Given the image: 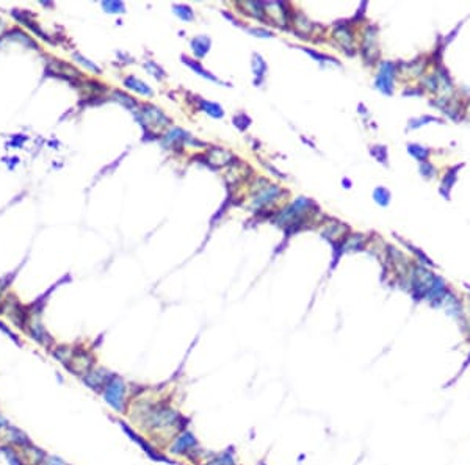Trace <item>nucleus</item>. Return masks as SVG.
<instances>
[{
    "label": "nucleus",
    "instance_id": "18",
    "mask_svg": "<svg viewBox=\"0 0 470 465\" xmlns=\"http://www.w3.org/2000/svg\"><path fill=\"white\" fill-rule=\"evenodd\" d=\"M182 60H184V61H185V63L188 64L190 68H193L195 71H198V72H199V74L202 75V77H206V79H212V80H217L215 77H213L212 74H209V72H207L206 69H202V68L199 66V63H196V61H193V60H190L188 57H182Z\"/></svg>",
    "mask_w": 470,
    "mask_h": 465
},
{
    "label": "nucleus",
    "instance_id": "12",
    "mask_svg": "<svg viewBox=\"0 0 470 465\" xmlns=\"http://www.w3.org/2000/svg\"><path fill=\"white\" fill-rule=\"evenodd\" d=\"M74 349L76 348H72V346H69V345H60V346H55V348L52 349V355H53V359L58 360L63 366H66L72 359Z\"/></svg>",
    "mask_w": 470,
    "mask_h": 465
},
{
    "label": "nucleus",
    "instance_id": "3",
    "mask_svg": "<svg viewBox=\"0 0 470 465\" xmlns=\"http://www.w3.org/2000/svg\"><path fill=\"white\" fill-rule=\"evenodd\" d=\"M196 447H199V442H198V439L193 432L187 428L182 432H179V434L168 443L166 445L168 453L166 454L177 456V458H187Z\"/></svg>",
    "mask_w": 470,
    "mask_h": 465
},
{
    "label": "nucleus",
    "instance_id": "4",
    "mask_svg": "<svg viewBox=\"0 0 470 465\" xmlns=\"http://www.w3.org/2000/svg\"><path fill=\"white\" fill-rule=\"evenodd\" d=\"M94 366H96L94 354L91 351H88V349H85V348H76V349H74L71 362L65 366V368L71 374L77 376L80 379L82 376H85L90 370H93Z\"/></svg>",
    "mask_w": 470,
    "mask_h": 465
},
{
    "label": "nucleus",
    "instance_id": "28",
    "mask_svg": "<svg viewBox=\"0 0 470 465\" xmlns=\"http://www.w3.org/2000/svg\"><path fill=\"white\" fill-rule=\"evenodd\" d=\"M259 465H265V464H259Z\"/></svg>",
    "mask_w": 470,
    "mask_h": 465
},
{
    "label": "nucleus",
    "instance_id": "7",
    "mask_svg": "<svg viewBox=\"0 0 470 465\" xmlns=\"http://www.w3.org/2000/svg\"><path fill=\"white\" fill-rule=\"evenodd\" d=\"M2 436H3V443H8V445H11L17 450H24L30 443H33L22 429H19L13 425L6 426L5 431L2 432Z\"/></svg>",
    "mask_w": 470,
    "mask_h": 465
},
{
    "label": "nucleus",
    "instance_id": "2",
    "mask_svg": "<svg viewBox=\"0 0 470 465\" xmlns=\"http://www.w3.org/2000/svg\"><path fill=\"white\" fill-rule=\"evenodd\" d=\"M118 423H119L121 429L125 432V434L132 439L133 443L140 445V448L146 453V456H149V458H151L152 461H155V462H162V464H168V465H177L173 459L168 458L166 453H163V451L160 450V448L155 445V443H152L151 440H147L146 437H143L135 428L129 426V425H127L125 421H122V420H118Z\"/></svg>",
    "mask_w": 470,
    "mask_h": 465
},
{
    "label": "nucleus",
    "instance_id": "8",
    "mask_svg": "<svg viewBox=\"0 0 470 465\" xmlns=\"http://www.w3.org/2000/svg\"><path fill=\"white\" fill-rule=\"evenodd\" d=\"M20 453H22L27 465H44V462L49 456L47 451H44L41 447L35 445V443H30L28 447L20 450Z\"/></svg>",
    "mask_w": 470,
    "mask_h": 465
},
{
    "label": "nucleus",
    "instance_id": "14",
    "mask_svg": "<svg viewBox=\"0 0 470 465\" xmlns=\"http://www.w3.org/2000/svg\"><path fill=\"white\" fill-rule=\"evenodd\" d=\"M124 83L129 86V88H132V90H135V91H138V93H141V94H147V96L152 94L151 86H147L146 83H143V82H140V80H136L135 77H127V79L124 80Z\"/></svg>",
    "mask_w": 470,
    "mask_h": 465
},
{
    "label": "nucleus",
    "instance_id": "6",
    "mask_svg": "<svg viewBox=\"0 0 470 465\" xmlns=\"http://www.w3.org/2000/svg\"><path fill=\"white\" fill-rule=\"evenodd\" d=\"M31 339H33L36 343H39L41 346H44V348H50L53 345V340L49 335V332L44 329V326L41 324V321L36 318V317H31L30 315V320L27 323V326L24 329Z\"/></svg>",
    "mask_w": 470,
    "mask_h": 465
},
{
    "label": "nucleus",
    "instance_id": "21",
    "mask_svg": "<svg viewBox=\"0 0 470 465\" xmlns=\"http://www.w3.org/2000/svg\"><path fill=\"white\" fill-rule=\"evenodd\" d=\"M104 8L107 9V11H110V13H115V11H122L124 9V5L122 3H119V2H104Z\"/></svg>",
    "mask_w": 470,
    "mask_h": 465
},
{
    "label": "nucleus",
    "instance_id": "16",
    "mask_svg": "<svg viewBox=\"0 0 470 465\" xmlns=\"http://www.w3.org/2000/svg\"><path fill=\"white\" fill-rule=\"evenodd\" d=\"M373 198H375V201L379 204V205H387L389 204V201H390V193L386 190V188H376L375 190V193H373Z\"/></svg>",
    "mask_w": 470,
    "mask_h": 465
},
{
    "label": "nucleus",
    "instance_id": "19",
    "mask_svg": "<svg viewBox=\"0 0 470 465\" xmlns=\"http://www.w3.org/2000/svg\"><path fill=\"white\" fill-rule=\"evenodd\" d=\"M174 11L179 14L180 19H185V20H191L193 19V11H191L190 6H185V5H174Z\"/></svg>",
    "mask_w": 470,
    "mask_h": 465
},
{
    "label": "nucleus",
    "instance_id": "20",
    "mask_svg": "<svg viewBox=\"0 0 470 465\" xmlns=\"http://www.w3.org/2000/svg\"><path fill=\"white\" fill-rule=\"evenodd\" d=\"M144 68H146V69H147L149 72H151V74L154 75L155 79H162V77H160V75H165V74H163V71L160 69V68L157 66V64H155V63H152V61L146 63V66H144Z\"/></svg>",
    "mask_w": 470,
    "mask_h": 465
},
{
    "label": "nucleus",
    "instance_id": "1",
    "mask_svg": "<svg viewBox=\"0 0 470 465\" xmlns=\"http://www.w3.org/2000/svg\"><path fill=\"white\" fill-rule=\"evenodd\" d=\"M101 396L104 398V401L119 415H124V414L129 412L130 390H129V385H127V382L124 381L122 376L115 373L110 377L109 384L105 385Z\"/></svg>",
    "mask_w": 470,
    "mask_h": 465
},
{
    "label": "nucleus",
    "instance_id": "13",
    "mask_svg": "<svg viewBox=\"0 0 470 465\" xmlns=\"http://www.w3.org/2000/svg\"><path fill=\"white\" fill-rule=\"evenodd\" d=\"M191 49L195 50L198 57H204L210 49V39L207 36H198L191 41Z\"/></svg>",
    "mask_w": 470,
    "mask_h": 465
},
{
    "label": "nucleus",
    "instance_id": "27",
    "mask_svg": "<svg viewBox=\"0 0 470 465\" xmlns=\"http://www.w3.org/2000/svg\"><path fill=\"white\" fill-rule=\"evenodd\" d=\"M6 426H9V421L5 418V415L0 414V434H2V432L5 431V428H6Z\"/></svg>",
    "mask_w": 470,
    "mask_h": 465
},
{
    "label": "nucleus",
    "instance_id": "11",
    "mask_svg": "<svg viewBox=\"0 0 470 465\" xmlns=\"http://www.w3.org/2000/svg\"><path fill=\"white\" fill-rule=\"evenodd\" d=\"M202 465H237V461H235V450L229 447L228 450H224L221 453H213L212 458Z\"/></svg>",
    "mask_w": 470,
    "mask_h": 465
},
{
    "label": "nucleus",
    "instance_id": "9",
    "mask_svg": "<svg viewBox=\"0 0 470 465\" xmlns=\"http://www.w3.org/2000/svg\"><path fill=\"white\" fill-rule=\"evenodd\" d=\"M392 75H393V64L384 63L376 77V86L382 93H387V94L392 93Z\"/></svg>",
    "mask_w": 470,
    "mask_h": 465
},
{
    "label": "nucleus",
    "instance_id": "5",
    "mask_svg": "<svg viewBox=\"0 0 470 465\" xmlns=\"http://www.w3.org/2000/svg\"><path fill=\"white\" fill-rule=\"evenodd\" d=\"M113 374L115 373L110 371L109 368H105V366H98V365H96L93 370H90L87 374L80 377V381L87 385L91 392L101 395Z\"/></svg>",
    "mask_w": 470,
    "mask_h": 465
},
{
    "label": "nucleus",
    "instance_id": "23",
    "mask_svg": "<svg viewBox=\"0 0 470 465\" xmlns=\"http://www.w3.org/2000/svg\"><path fill=\"white\" fill-rule=\"evenodd\" d=\"M420 171H422V174L425 176V177H433V174H434V168L430 165V163H426V161H423L422 163V166H420Z\"/></svg>",
    "mask_w": 470,
    "mask_h": 465
},
{
    "label": "nucleus",
    "instance_id": "15",
    "mask_svg": "<svg viewBox=\"0 0 470 465\" xmlns=\"http://www.w3.org/2000/svg\"><path fill=\"white\" fill-rule=\"evenodd\" d=\"M201 107L204 108V110H206L210 116H213V117H221V116H224V110H223V108H221L218 104H215V102L202 101V102H201Z\"/></svg>",
    "mask_w": 470,
    "mask_h": 465
},
{
    "label": "nucleus",
    "instance_id": "22",
    "mask_svg": "<svg viewBox=\"0 0 470 465\" xmlns=\"http://www.w3.org/2000/svg\"><path fill=\"white\" fill-rule=\"evenodd\" d=\"M234 122L237 124V127H238V128H241V130H243V128H246V127L249 125V119H248L246 116H243V115L235 116V117H234Z\"/></svg>",
    "mask_w": 470,
    "mask_h": 465
},
{
    "label": "nucleus",
    "instance_id": "17",
    "mask_svg": "<svg viewBox=\"0 0 470 465\" xmlns=\"http://www.w3.org/2000/svg\"><path fill=\"white\" fill-rule=\"evenodd\" d=\"M408 149H409V154H412L415 158H419V160H426V157L430 155L428 149L422 147V146H417V144H412V146H409Z\"/></svg>",
    "mask_w": 470,
    "mask_h": 465
},
{
    "label": "nucleus",
    "instance_id": "10",
    "mask_svg": "<svg viewBox=\"0 0 470 465\" xmlns=\"http://www.w3.org/2000/svg\"><path fill=\"white\" fill-rule=\"evenodd\" d=\"M0 454H2V458L6 461L8 465H27L20 450L8 445V443H0Z\"/></svg>",
    "mask_w": 470,
    "mask_h": 465
},
{
    "label": "nucleus",
    "instance_id": "26",
    "mask_svg": "<svg viewBox=\"0 0 470 465\" xmlns=\"http://www.w3.org/2000/svg\"><path fill=\"white\" fill-rule=\"evenodd\" d=\"M252 35H257V36H263V38H271L273 36V33L271 31H266V30H259V28H252V30H249Z\"/></svg>",
    "mask_w": 470,
    "mask_h": 465
},
{
    "label": "nucleus",
    "instance_id": "24",
    "mask_svg": "<svg viewBox=\"0 0 470 465\" xmlns=\"http://www.w3.org/2000/svg\"><path fill=\"white\" fill-rule=\"evenodd\" d=\"M74 58L79 60V61H82V63H83V66H87L88 69H91V71H94V72H99V68H98V66H94V64H93L91 61L85 60L82 55H79V53H76V55H74Z\"/></svg>",
    "mask_w": 470,
    "mask_h": 465
},
{
    "label": "nucleus",
    "instance_id": "25",
    "mask_svg": "<svg viewBox=\"0 0 470 465\" xmlns=\"http://www.w3.org/2000/svg\"><path fill=\"white\" fill-rule=\"evenodd\" d=\"M431 121H436V122H439V119H436V117H419V119H415V121H412L409 125H412V128H417L420 124H425V122H431Z\"/></svg>",
    "mask_w": 470,
    "mask_h": 465
}]
</instances>
